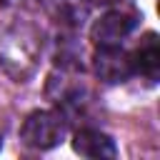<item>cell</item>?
<instances>
[{
    "label": "cell",
    "instance_id": "cell-1",
    "mask_svg": "<svg viewBox=\"0 0 160 160\" xmlns=\"http://www.w3.org/2000/svg\"><path fill=\"white\" fill-rule=\"evenodd\" d=\"M20 140L35 150H50L65 140V120L52 110H35L20 128Z\"/></svg>",
    "mask_w": 160,
    "mask_h": 160
},
{
    "label": "cell",
    "instance_id": "cell-2",
    "mask_svg": "<svg viewBox=\"0 0 160 160\" xmlns=\"http://www.w3.org/2000/svg\"><path fill=\"white\" fill-rule=\"evenodd\" d=\"M138 25V18L135 12H128V10H110L105 12L100 20H95L90 35H92V42L98 48L102 45H120Z\"/></svg>",
    "mask_w": 160,
    "mask_h": 160
},
{
    "label": "cell",
    "instance_id": "cell-3",
    "mask_svg": "<svg viewBox=\"0 0 160 160\" xmlns=\"http://www.w3.org/2000/svg\"><path fill=\"white\" fill-rule=\"evenodd\" d=\"M92 65H95V75L102 80V82H125L130 75H132V62H130V55L125 50H120V45H102L98 48L95 58H92Z\"/></svg>",
    "mask_w": 160,
    "mask_h": 160
},
{
    "label": "cell",
    "instance_id": "cell-4",
    "mask_svg": "<svg viewBox=\"0 0 160 160\" xmlns=\"http://www.w3.org/2000/svg\"><path fill=\"white\" fill-rule=\"evenodd\" d=\"M130 62H132V72L142 75L150 82L158 80V72H160V48H158V35L155 32H148L140 40L138 50L130 55Z\"/></svg>",
    "mask_w": 160,
    "mask_h": 160
},
{
    "label": "cell",
    "instance_id": "cell-5",
    "mask_svg": "<svg viewBox=\"0 0 160 160\" xmlns=\"http://www.w3.org/2000/svg\"><path fill=\"white\" fill-rule=\"evenodd\" d=\"M72 150L78 155H85V158H115L118 155V148L112 142L110 135L100 132V130H78L75 138H72Z\"/></svg>",
    "mask_w": 160,
    "mask_h": 160
},
{
    "label": "cell",
    "instance_id": "cell-6",
    "mask_svg": "<svg viewBox=\"0 0 160 160\" xmlns=\"http://www.w3.org/2000/svg\"><path fill=\"white\" fill-rule=\"evenodd\" d=\"M92 2H100V5H112V2H120V0H92Z\"/></svg>",
    "mask_w": 160,
    "mask_h": 160
},
{
    "label": "cell",
    "instance_id": "cell-7",
    "mask_svg": "<svg viewBox=\"0 0 160 160\" xmlns=\"http://www.w3.org/2000/svg\"><path fill=\"white\" fill-rule=\"evenodd\" d=\"M0 145H2V135H0Z\"/></svg>",
    "mask_w": 160,
    "mask_h": 160
}]
</instances>
